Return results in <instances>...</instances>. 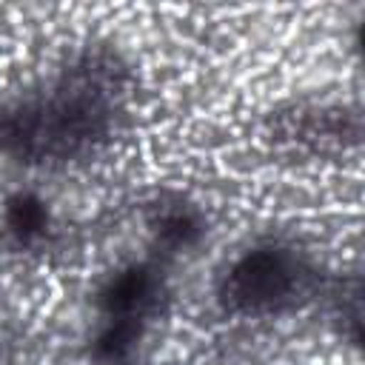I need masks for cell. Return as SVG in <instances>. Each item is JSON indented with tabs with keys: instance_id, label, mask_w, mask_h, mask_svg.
Here are the masks:
<instances>
[{
	"instance_id": "6da1fadb",
	"label": "cell",
	"mask_w": 365,
	"mask_h": 365,
	"mask_svg": "<svg viewBox=\"0 0 365 365\" xmlns=\"http://www.w3.org/2000/svg\"><path fill=\"white\" fill-rule=\"evenodd\" d=\"M291 288V268L279 251H251L231 274V294L245 308H265Z\"/></svg>"
},
{
	"instance_id": "7a4b0ae2",
	"label": "cell",
	"mask_w": 365,
	"mask_h": 365,
	"mask_svg": "<svg viewBox=\"0 0 365 365\" xmlns=\"http://www.w3.org/2000/svg\"><path fill=\"white\" fill-rule=\"evenodd\" d=\"M151 294V274L145 268H128L114 277L103 294V305L111 314H131L140 308Z\"/></svg>"
},
{
	"instance_id": "3957f363",
	"label": "cell",
	"mask_w": 365,
	"mask_h": 365,
	"mask_svg": "<svg viewBox=\"0 0 365 365\" xmlns=\"http://www.w3.org/2000/svg\"><path fill=\"white\" fill-rule=\"evenodd\" d=\"M46 205L31 197V194H20L9 202V211H6V222L9 228L17 234V237H34L46 228Z\"/></svg>"
},
{
	"instance_id": "277c9868",
	"label": "cell",
	"mask_w": 365,
	"mask_h": 365,
	"mask_svg": "<svg viewBox=\"0 0 365 365\" xmlns=\"http://www.w3.org/2000/svg\"><path fill=\"white\" fill-rule=\"evenodd\" d=\"M134 339H137V325L120 319V322H114V325L97 339V348H94V351H97V356L106 359V362H120V359H125V356L131 354Z\"/></svg>"
},
{
	"instance_id": "5b68a950",
	"label": "cell",
	"mask_w": 365,
	"mask_h": 365,
	"mask_svg": "<svg viewBox=\"0 0 365 365\" xmlns=\"http://www.w3.org/2000/svg\"><path fill=\"white\" fill-rule=\"evenodd\" d=\"M163 237L171 242V245H188L197 234H200V225H197V220L191 217V214H185V211H177V214H168L165 220H163Z\"/></svg>"
}]
</instances>
